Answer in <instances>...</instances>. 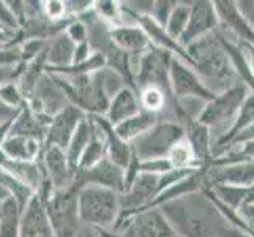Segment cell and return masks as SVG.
<instances>
[{
    "instance_id": "cell-44",
    "label": "cell",
    "mask_w": 254,
    "mask_h": 237,
    "mask_svg": "<svg viewBox=\"0 0 254 237\" xmlns=\"http://www.w3.org/2000/svg\"><path fill=\"white\" fill-rule=\"evenodd\" d=\"M248 141H254V124L251 127H248L247 130H243L242 133H239L237 136H235L232 141L227 144V147L224 149V151H227V149H231L234 146H239V144H243V143H248ZM223 151V152H224ZM221 152V154H223ZM218 157V155H216Z\"/></svg>"
},
{
    "instance_id": "cell-43",
    "label": "cell",
    "mask_w": 254,
    "mask_h": 237,
    "mask_svg": "<svg viewBox=\"0 0 254 237\" xmlns=\"http://www.w3.org/2000/svg\"><path fill=\"white\" fill-rule=\"evenodd\" d=\"M237 212L242 217V220L245 222V225L248 226L251 237H254V204H243L237 210Z\"/></svg>"
},
{
    "instance_id": "cell-33",
    "label": "cell",
    "mask_w": 254,
    "mask_h": 237,
    "mask_svg": "<svg viewBox=\"0 0 254 237\" xmlns=\"http://www.w3.org/2000/svg\"><path fill=\"white\" fill-rule=\"evenodd\" d=\"M93 11L103 22L109 24L111 27L122 25L120 2H114V0H98V2H93Z\"/></svg>"
},
{
    "instance_id": "cell-8",
    "label": "cell",
    "mask_w": 254,
    "mask_h": 237,
    "mask_svg": "<svg viewBox=\"0 0 254 237\" xmlns=\"http://www.w3.org/2000/svg\"><path fill=\"white\" fill-rule=\"evenodd\" d=\"M25 103L37 116L48 122L69 104L62 85L56 79V76L49 72L43 75Z\"/></svg>"
},
{
    "instance_id": "cell-7",
    "label": "cell",
    "mask_w": 254,
    "mask_h": 237,
    "mask_svg": "<svg viewBox=\"0 0 254 237\" xmlns=\"http://www.w3.org/2000/svg\"><path fill=\"white\" fill-rule=\"evenodd\" d=\"M172 54L168 51H163L158 48H150L147 52L139 57L134 84L136 90L142 87H160L166 93H171V82H169V65L172 60ZM174 98V96H172Z\"/></svg>"
},
{
    "instance_id": "cell-25",
    "label": "cell",
    "mask_w": 254,
    "mask_h": 237,
    "mask_svg": "<svg viewBox=\"0 0 254 237\" xmlns=\"http://www.w3.org/2000/svg\"><path fill=\"white\" fill-rule=\"evenodd\" d=\"M100 124L103 127L104 136H106V158L112 163L119 164L120 168L127 169L128 164L133 160V151H131V144L124 141L117 133L114 127L104 119V116H98Z\"/></svg>"
},
{
    "instance_id": "cell-10",
    "label": "cell",
    "mask_w": 254,
    "mask_h": 237,
    "mask_svg": "<svg viewBox=\"0 0 254 237\" xmlns=\"http://www.w3.org/2000/svg\"><path fill=\"white\" fill-rule=\"evenodd\" d=\"M127 230L133 237H180L160 207L144 209L122 222L112 233Z\"/></svg>"
},
{
    "instance_id": "cell-35",
    "label": "cell",
    "mask_w": 254,
    "mask_h": 237,
    "mask_svg": "<svg viewBox=\"0 0 254 237\" xmlns=\"http://www.w3.org/2000/svg\"><path fill=\"white\" fill-rule=\"evenodd\" d=\"M43 14L52 22H64L71 19L66 14L65 0H46V2H43Z\"/></svg>"
},
{
    "instance_id": "cell-22",
    "label": "cell",
    "mask_w": 254,
    "mask_h": 237,
    "mask_svg": "<svg viewBox=\"0 0 254 237\" xmlns=\"http://www.w3.org/2000/svg\"><path fill=\"white\" fill-rule=\"evenodd\" d=\"M43 149H45V144L38 139L25 136H8L0 147V152L14 161L33 163L40 160Z\"/></svg>"
},
{
    "instance_id": "cell-37",
    "label": "cell",
    "mask_w": 254,
    "mask_h": 237,
    "mask_svg": "<svg viewBox=\"0 0 254 237\" xmlns=\"http://www.w3.org/2000/svg\"><path fill=\"white\" fill-rule=\"evenodd\" d=\"M175 5H177V2H172V0H156V2H153L150 17L158 25L164 27Z\"/></svg>"
},
{
    "instance_id": "cell-46",
    "label": "cell",
    "mask_w": 254,
    "mask_h": 237,
    "mask_svg": "<svg viewBox=\"0 0 254 237\" xmlns=\"http://www.w3.org/2000/svg\"><path fill=\"white\" fill-rule=\"evenodd\" d=\"M17 111H19V109H11V108H8L6 104H3L2 101H0V125L11 122L16 117Z\"/></svg>"
},
{
    "instance_id": "cell-21",
    "label": "cell",
    "mask_w": 254,
    "mask_h": 237,
    "mask_svg": "<svg viewBox=\"0 0 254 237\" xmlns=\"http://www.w3.org/2000/svg\"><path fill=\"white\" fill-rule=\"evenodd\" d=\"M49 122L37 116L29 106L27 103L17 111L16 117L11 120L10 125V133L8 136H25V138H33L38 139L45 144V136H46V128Z\"/></svg>"
},
{
    "instance_id": "cell-1",
    "label": "cell",
    "mask_w": 254,
    "mask_h": 237,
    "mask_svg": "<svg viewBox=\"0 0 254 237\" xmlns=\"http://www.w3.org/2000/svg\"><path fill=\"white\" fill-rule=\"evenodd\" d=\"M180 237H229L227 222L204 191L160 206Z\"/></svg>"
},
{
    "instance_id": "cell-11",
    "label": "cell",
    "mask_w": 254,
    "mask_h": 237,
    "mask_svg": "<svg viewBox=\"0 0 254 237\" xmlns=\"http://www.w3.org/2000/svg\"><path fill=\"white\" fill-rule=\"evenodd\" d=\"M40 163L45 177L49 180L52 190L56 191H65L76 187V175L77 169L69 163L65 151L59 147H46L43 149Z\"/></svg>"
},
{
    "instance_id": "cell-31",
    "label": "cell",
    "mask_w": 254,
    "mask_h": 237,
    "mask_svg": "<svg viewBox=\"0 0 254 237\" xmlns=\"http://www.w3.org/2000/svg\"><path fill=\"white\" fill-rule=\"evenodd\" d=\"M190 19V2H177L169 16L168 22L164 25V30L169 37L180 43V38L185 32Z\"/></svg>"
},
{
    "instance_id": "cell-51",
    "label": "cell",
    "mask_w": 254,
    "mask_h": 237,
    "mask_svg": "<svg viewBox=\"0 0 254 237\" xmlns=\"http://www.w3.org/2000/svg\"><path fill=\"white\" fill-rule=\"evenodd\" d=\"M0 30H2V29H0Z\"/></svg>"
},
{
    "instance_id": "cell-50",
    "label": "cell",
    "mask_w": 254,
    "mask_h": 237,
    "mask_svg": "<svg viewBox=\"0 0 254 237\" xmlns=\"http://www.w3.org/2000/svg\"><path fill=\"white\" fill-rule=\"evenodd\" d=\"M114 237H133V234L128 233L127 230H122V231H117V233H112Z\"/></svg>"
},
{
    "instance_id": "cell-39",
    "label": "cell",
    "mask_w": 254,
    "mask_h": 237,
    "mask_svg": "<svg viewBox=\"0 0 254 237\" xmlns=\"http://www.w3.org/2000/svg\"><path fill=\"white\" fill-rule=\"evenodd\" d=\"M0 29L8 33H17L21 29L19 22L8 6V2H3V0H0Z\"/></svg>"
},
{
    "instance_id": "cell-18",
    "label": "cell",
    "mask_w": 254,
    "mask_h": 237,
    "mask_svg": "<svg viewBox=\"0 0 254 237\" xmlns=\"http://www.w3.org/2000/svg\"><path fill=\"white\" fill-rule=\"evenodd\" d=\"M111 40L114 46L124 51L128 56H142L152 48L147 33L139 24L136 25H117L111 29Z\"/></svg>"
},
{
    "instance_id": "cell-4",
    "label": "cell",
    "mask_w": 254,
    "mask_h": 237,
    "mask_svg": "<svg viewBox=\"0 0 254 237\" xmlns=\"http://www.w3.org/2000/svg\"><path fill=\"white\" fill-rule=\"evenodd\" d=\"M250 93L251 92L248 87L243 82H239L234 87H231V89L215 95L213 100H210L202 106L196 120L200 122V124H204L205 127H208L210 130L212 128L221 130L213 139V143L218 138H221L224 135V131L232 125L240 106Z\"/></svg>"
},
{
    "instance_id": "cell-28",
    "label": "cell",
    "mask_w": 254,
    "mask_h": 237,
    "mask_svg": "<svg viewBox=\"0 0 254 237\" xmlns=\"http://www.w3.org/2000/svg\"><path fill=\"white\" fill-rule=\"evenodd\" d=\"M48 72V64H46V49L41 52L40 56H37L35 59H32L30 62L24 64L22 72L17 78V85H19L21 92L25 96V101H27L29 95L32 93V90L35 89V85L38 84V81L43 78Z\"/></svg>"
},
{
    "instance_id": "cell-14",
    "label": "cell",
    "mask_w": 254,
    "mask_h": 237,
    "mask_svg": "<svg viewBox=\"0 0 254 237\" xmlns=\"http://www.w3.org/2000/svg\"><path fill=\"white\" fill-rule=\"evenodd\" d=\"M87 117V114L74 104H68L59 114L49 120L46 128L45 146L46 147H59L65 151L69 139L73 138L74 131L81 125V122Z\"/></svg>"
},
{
    "instance_id": "cell-6",
    "label": "cell",
    "mask_w": 254,
    "mask_h": 237,
    "mask_svg": "<svg viewBox=\"0 0 254 237\" xmlns=\"http://www.w3.org/2000/svg\"><path fill=\"white\" fill-rule=\"evenodd\" d=\"M77 190L69 188L65 191H56L46 206V212L56 237H79L82 225L77 215Z\"/></svg>"
},
{
    "instance_id": "cell-41",
    "label": "cell",
    "mask_w": 254,
    "mask_h": 237,
    "mask_svg": "<svg viewBox=\"0 0 254 237\" xmlns=\"http://www.w3.org/2000/svg\"><path fill=\"white\" fill-rule=\"evenodd\" d=\"M24 64H17V65H8V67H0V87L6 82H13L17 81L21 72H22Z\"/></svg>"
},
{
    "instance_id": "cell-49",
    "label": "cell",
    "mask_w": 254,
    "mask_h": 237,
    "mask_svg": "<svg viewBox=\"0 0 254 237\" xmlns=\"http://www.w3.org/2000/svg\"><path fill=\"white\" fill-rule=\"evenodd\" d=\"M245 204H254V183L248 188V196H247V203Z\"/></svg>"
},
{
    "instance_id": "cell-2",
    "label": "cell",
    "mask_w": 254,
    "mask_h": 237,
    "mask_svg": "<svg viewBox=\"0 0 254 237\" xmlns=\"http://www.w3.org/2000/svg\"><path fill=\"white\" fill-rule=\"evenodd\" d=\"M185 49L192 62L191 68L212 93L218 95L242 82L235 75L216 32L196 40Z\"/></svg>"
},
{
    "instance_id": "cell-27",
    "label": "cell",
    "mask_w": 254,
    "mask_h": 237,
    "mask_svg": "<svg viewBox=\"0 0 254 237\" xmlns=\"http://www.w3.org/2000/svg\"><path fill=\"white\" fill-rule=\"evenodd\" d=\"M158 120H160V116L141 109L137 114H134L133 117L120 122L119 125L114 127V130H116V133L124 139V141L131 144L134 139L144 135L148 128H152Z\"/></svg>"
},
{
    "instance_id": "cell-12",
    "label": "cell",
    "mask_w": 254,
    "mask_h": 237,
    "mask_svg": "<svg viewBox=\"0 0 254 237\" xmlns=\"http://www.w3.org/2000/svg\"><path fill=\"white\" fill-rule=\"evenodd\" d=\"M85 185L112 190L122 195L125 191V169L120 168L119 164L112 163L109 158H103L101 161L93 164L92 168L77 171L76 187L81 188Z\"/></svg>"
},
{
    "instance_id": "cell-32",
    "label": "cell",
    "mask_w": 254,
    "mask_h": 237,
    "mask_svg": "<svg viewBox=\"0 0 254 237\" xmlns=\"http://www.w3.org/2000/svg\"><path fill=\"white\" fill-rule=\"evenodd\" d=\"M171 166L174 169H188V168H200L196 161V157L192 154L191 147L188 141L183 136L177 144H174V147L169 151L168 157Z\"/></svg>"
},
{
    "instance_id": "cell-47",
    "label": "cell",
    "mask_w": 254,
    "mask_h": 237,
    "mask_svg": "<svg viewBox=\"0 0 254 237\" xmlns=\"http://www.w3.org/2000/svg\"><path fill=\"white\" fill-rule=\"evenodd\" d=\"M240 46L245 52V56H247V60H248V65L251 68V73L254 76V45H248V43H240Z\"/></svg>"
},
{
    "instance_id": "cell-30",
    "label": "cell",
    "mask_w": 254,
    "mask_h": 237,
    "mask_svg": "<svg viewBox=\"0 0 254 237\" xmlns=\"http://www.w3.org/2000/svg\"><path fill=\"white\" fill-rule=\"evenodd\" d=\"M90 136H92V122H90L89 116H87L81 122V125L77 127L73 138L69 139V143L65 149V154L68 157L69 163H71L76 169H77V163H79L87 144L90 141Z\"/></svg>"
},
{
    "instance_id": "cell-9",
    "label": "cell",
    "mask_w": 254,
    "mask_h": 237,
    "mask_svg": "<svg viewBox=\"0 0 254 237\" xmlns=\"http://www.w3.org/2000/svg\"><path fill=\"white\" fill-rule=\"evenodd\" d=\"M169 82L171 93L174 100H199L208 103L215 98V93L210 92L204 85L202 79L190 65L182 62L180 59L172 57L169 65Z\"/></svg>"
},
{
    "instance_id": "cell-17",
    "label": "cell",
    "mask_w": 254,
    "mask_h": 237,
    "mask_svg": "<svg viewBox=\"0 0 254 237\" xmlns=\"http://www.w3.org/2000/svg\"><path fill=\"white\" fill-rule=\"evenodd\" d=\"M19 237H56L46 212V206L37 195H33L22 210Z\"/></svg>"
},
{
    "instance_id": "cell-15",
    "label": "cell",
    "mask_w": 254,
    "mask_h": 237,
    "mask_svg": "<svg viewBox=\"0 0 254 237\" xmlns=\"http://www.w3.org/2000/svg\"><path fill=\"white\" fill-rule=\"evenodd\" d=\"M215 13L218 16L221 32H229V38L237 43H248L254 45V27L247 21V17L239 10L237 2L234 0H216L213 2Z\"/></svg>"
},
{
    "instance_id": "cell-16",
    "label": "cell",
    "mask_w": 254,
    "mask_h": 237,
    "mask_svg": "<svg viewBox=\"0 0 254 237\" xmlns=\"http://www.w3.org/2000/svg\"><path fill=\"white\" fill-rule=\"evenodd\" d=\"M205 179L208 188L213 185H234L250 188L254 183V161L245 160L224 166H205Z\"/></svg>"
},
{
    "instance_id": "cell-23",
    "label": "cell",
    "mask_w": 254,
    "mask_h": 237,
    "mask_svg": "<svg viewBox=\"0 0 254 237\" xmlns=\"http://www.w3.org/2000/svg\"><path fill=\"white\" fill-rule=\"evenodd\" d=\"M76 45L66 37L65 32L54 35L46 43V64L48 72H60L73 65Z\"/></svg>"
},
{
    "instance_id": "cell-29",
    "label": "cell",
    "mask_w": 254,
    "mask_h": 237,
    "mask_svg": "<svg viewBox=\"0 0 254 237\" xmlns=\"http://www.w3.org/2000/svg\"><path fill=\"white\" fill-rule=\"evenodd\" d=\"M22 210L13 198L0 203V237H19Z\"/></svg>"
},
{
    "instance_id": "cell-40",
    "label": "cell",
    "mask_w": 254,
    "mask_h": 237,
    "mask_svg": "<svg viewBox=\"0 0 254 237\" xmlns=\"http://www.w3.org/2000/svg\"><path fill=\"white\" fill-rule=\"evenodd\" d=\"M65 6L68 17H79L81 14L90 10L93 6V2H89V0H84V2H79V0H65Z\"/></svg>"
},
{
    "instance_id": "cell-45",
    "label": "cell",
    "mask_w": 254,
    "mask_h": 237,
    "mask_svg": "<svg viewBox=\"0 0 254 237\" xmlns=\"http://www.w3.org/2000/svg\"><path fill=\"white\" fill-rule=\"evenodd\" d=\"M239 10L247 17V21L254 27V0H240L237 2Z\"/></svg>"
},
{
    "instance_id": "cell-34",
    "label": "cell",
    "mask_w": 254,
    "mask_h": 237,
    "mask_svg": "<svg viewBox=\"0 0 254 237\" xmlns=\"http://www.w3.org/2000/svg\"><path fill=\"white\" fill-rule=\"evenodd\" d=\"M0 101L11 109H21L25 104V96L16 81L6 82L0 87Z\"/></svg>"
},
{
    "instance_id": "cell-48",
    "label": "cell",
    "mask_w": 254,
    "mask_h": 237,
    "mask_svg": "<svg viewBox=\"0 0 254 237\" xmlns=\"http://www.w3.org/2000/svg\"><path fill=\"white\" fill-rule=\"evenodd\" d=\"M10 125H11V122L0 125V147H2V144L5 143V139L8 138V133H10Z\"/></svg>"
},
{
    "instance_id": "cell-38",
    "label": "cell",
    "mask_w": 254,
    "mask_h": 237,
    "mask_svg": "<svg viewBox=\"0 0 254 237\" xmlns=\"http://www.w3.org/2000/svg\"><path fill=\"white\" fill-rule=\"evenodd\" d=\"M174 169L168 158H155V160L139 161V172H147L153 175H163Z\"/></svg>"
},
{
    "instance_id": "cell-5",
    "label": "cell",
    "mask_w": 254,
    "mask_h": 237,
    "mask_svg": "<svg viewBox=\"0 0 254 237\" xmlns=\"http://www.w3.org/2000/svg\"><path fill=\"white\" fill-rule=\"evenodd\" d=\"M185 136V128L174 120H158L144 135L131 143V151L139 161L166 158L169 151Z\"/></svg>"
},
{
    "instance_id": "cell-19",
    "label": "cell",
    "mask_w": 254,
    "mask_h": 237,
    "mask_svg": "<svg viewBox=\"0 0 254 237\" xmlns=\"http://www.w3.org/2000/svg\"><path fill=\"white\" fill-rule=\"evenodd\" d=\"M139 111H141V103H139L137 90L131 89V87H125L109 100L108 109L104 112V119L112 127H116L120 122L133 117Z\"/></svg>"
},
{
    "instance_id": "cell-42",
    "label": "cell",
    "mask_w": 254,
    "mask_h": 237,
    "mask_svg": "<svg viewBox=\"0 0 254 237\" xmlns=\"http://www.w3.org/2000/svg\"><path fill=\"white\" fill-rule=\"evenodd\" d=\"M92 54H93V51H92L89 43H82V45H77L74 48V56H73V65L71 67H77V65L85 64L87 60L90 59Z\"/></svg>"
},
{
    "instance_id": "cell-13",
    "label": "cell",
    "mask_w": 254,
    "mask_h": 237,
    "mask_svg": "<svg viewBox=\"0 0 254 237\" xmlns=\"http://www.w3.org/2000/svg\"><path fill=\"white\" fill-rule=\"evenodd\" d=\"M218 27H220V22H218L213 2H208V0L190 2V19L180 38V45L187 48L196 40L216 32Z\"/></svg>"
},
{
    "instance_id": "cell-24",
    "label": "cell",
    "mask_w": 254,
    "mask_h": 237,
    "mask_svg": "<svg viewBox=\"0 0 254 237\" xmlns=\"http://www.w3.org/2000/svg\"><path fill=\"white\" fill-rule=\"evenodd\" d=\"M253 124H254V92H251L247 98H245L243 104L237 112V116H235L232 122V125L224 131V135L221 138H218L212 144V154H213V149H218L220 152L216 155H220L235 136L242 133L243 130H247L248 127H251Z\"/></svg>"
},
{
    "instance_id": "cell-3",
    "label": "cell",
    "mask_w": 254,
    "mask_h": 237,
    "mask_svg": "<svg viewBox=\"0 0 254 237\" xmlns=\"http://www.w3.org/2000/svg\"><path fill=\"white\" fill-rule=\"evenodd\" d=\"M76 203L81 225L95 231H112L120 217V195L112 190L81 187Z\"/></svg>"
},
{
    "instance_id": "cell-26",
    "label": "cell",
    "mask_w": 254,
    "mask_h": 237,
    "mask_svg": "<svg viewBox=\"0 0 254 237\" xmlns=\"http://www.w3.org/2000/svg\"><path fill=\"white\" fill-rule=\"evenodd\" d=\"M89 119L92 122V136L79 163H77V171L92 168L93 164L101 161L103 158H106V136H104L100 119L98 116H89Z\"/></svg>"
},
{
    "instance_id": "cell-36",
    "label": "cell",
    "mask_w": 254,
    "mask_h": 237,
    "mask_svg": "<svg viewBox=\"0 0 254 237\" xmlns=\"http://www.w3.org/2000/svg\"><path fill=\"white\" fill-rule=\"evenodd\" d=\"M64 32L76 46L82 45V43H89V29H87V25L81 19H77V17H73V19L68 22Z\"/></svg>"
},
{
    "instance_id": "cell-20",
    "label": "cell",
    "mask_w": 254,
    "mask_h": 237,
    "mask_svg": "<svg viewBox=\"0 0 254 237\" xmlns=\"http://www.w3.org/2000/svg\"><path fill=\"white\" fill-rule=\"evenodd\" d=\"M185 139L188 141L196 161L200 168H205L212 161V130L197 120H191L183 127Z\"/></svg>"
}]
</instances>
